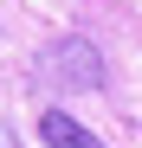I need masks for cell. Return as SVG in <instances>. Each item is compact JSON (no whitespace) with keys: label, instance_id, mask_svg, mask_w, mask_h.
Instances as JSON below:
<instances>
[{"label":"cell","instance_id":"6da1fadb","mask_svg":"<svg viewBox=\"0 0 142 148\" xmlns=\"http://www.w3.org/2000/svg\"><path fill=\"white\" fill-rule=\"evenodd\" d=\"M39 84L45 90H58V97H84V90H103V52L90 45L84 32H65V39H52L39 52Z\"/></svg>","mask_w":142,"mask_h":148},{"label":"cell","instance_id":"7a4b0ae2","mask_svg":"<svg viewBox=\"0 0 142 148\" xmlns=\"http://www.w3.org/2000/svg\"><path fill=\"white\" fill-rule=\"evenodd\" d=\"M39 135H45V148H103L78 116H65L58 103H45V110H39Z\"/></svg>","mask_w":142,"mask_h":148},{"label":"cell","instance_id":"3957f363","mask_svg":"<svg viewBox=\"0 0 142 148\" xmlns=\"http://www.w3.org/2000/svg\"><path fill=\"white\" fill-rule=\"evenodd\" d=\"M0 148H19V135H13V129H7V122H0Z\"/></svg>","mask_w":142,"mask_h":148}]
</instances>
